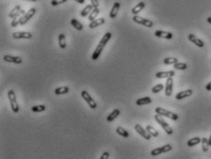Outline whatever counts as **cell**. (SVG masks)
<instances>
[{"instance_id":"cell-26","label":"cell","mask_w":211,"mask_h":159,"mask_svg":"<svg viewBox=\"0 0 211 159\" xmlns=\"http://www.w3.org/2000/svg\"><path fill=\"white\" fill-rule=\"evenodd\" d=\"M201 140H202V139L199 138V137H194V138H192V139H189V140L187 141L186 144H187V146H189V147H193V146H195V145L200 144V143H201Z\"/></svg>"},{"instance_id":"cell-16","label":"cell","mask_w":211,"mask_h":159,"mask_svg":"<svg viewBox=\"0 0 211 159\" xmlns=\"http://www.w3.org/2000/svg\"><path fill=\"white\" fill-rule=\"evenodd\" d=\"M26 13H27V12H26L24 9H21V10L18 13V15L12 19V21H11V27H13V28L17 27V26L19 24V20H20V19H21V17L24 16Z\"/></svg>"},{"instance_id":"cell-11","label":"cell","mask_w":211,"mask_h":159,"mask_svg":"<svg viewBox=\"0 0 211 159\" xmlns=\"http://www.w3.org/2000/svg\"><path fill=\"white\" fill-rule=\"evenodd\" d=\"M14 39H26V40H30L32 38V33L28 32V31H18V32H14L12 34Z\"/></svg>"},{"instance_id":"cell-2","label":"cell","mask_w":211,"mask_h":159,"mask_svg":"<svg viewBox=\"0 0 211 159\" xmlns=\"http://www.w3.org/2000/svg\"><path fill=\"white\" fill-rule=\"evenodd\" d=\"M7 98H8V100L10 102V107H11V110L13 112L15 113H18L19 111V106L18 104V101H17V97H16V93L14 90H8L7 92Z\"/></svg>"},{"instance_id":"cell-38","label":"cell","mask_w":211,"mask_h":159,"mask_svg":"<svg viewBox=\"0 0 211 159\" xmlns=\"http://www.w3.org/2000/svg\"><path fill=\"white\" fill-rule=\"evenodd\" d=\"M90 1H91V5L94 6V8H98V6H99L98 0H90Z\"/></svg>"},{"instance_id":"cell-9","label":"cell","mask_w":211,"mask_h":159,"mask_svg":"<svg viewBox=\"0 0 211 159\" xmlns=\"http://www.w3.org/2000/svg\"><path fill=\"white\" fill-rule=\"evenodd\" d=\"M134 129H135V131L141 135V136H142L145 140H150L151 138V134L141 126V124H135V126H134Z\"/></svg>"},{"instance_id":"cell-33","label":"cell","mask_w":211,"mask_h":159,"mask_svg":"<svg viewBox=\"0 0 211 159\" xmlns=\"http://www.w3.org/2000/svg\"><path fill=\"white\" fill-rule=\"evenodd\" d=\"M176 63H178V59L176 57H166L163 59L164 65H175Z\"/></svg>"},{"instance_id":"cell-13","label":"cell","mask_w":211,"mask_h":159,"mask_svg":"<svg viewBox=\"0 0 211 159\" xmlns=\"http://www.w3.org/2000/svg\"><path fill=\"white\" fill-rule=\"evenodd\" d=\"M154 35L158 38H163V39H166V40H171L173 39V33L170 32V31H156L154 32Z\"/></svg>"},{"instance_id":"cell-40","label":"cell","mask_w":211,"mask_h":159,"mask_svg":"<svg viewBox=\"0 0 211 159\" xmlns=\"http://www.w3.org/2000/svg\"><path fill=\"white\" fill-rule=\"evenodd\" d=\"M206 89H207L208 91H211V81L209 83H208V84L206 85Z\"/></svg>"},{"instance_id":"cell-18","label":"cell","mask_w":211,"mask_h":159,"mask_svg":"<svg viewBox=\"0 0 211 159\" xmlns=\"http://www.w3.org/2000/svg\"><path fill=\"white\" fill-rule=\"evenodd\" d=\"M176 75L174 71H166V72H157L155 74V77L157 78H169L173 77Z\"/></svg>"},{"instance_id":"cell-3","label":"cell","mask_w":211,"mask_h":159,"mask_svg":"<svg viewBox=\"0 0 211 159\" xmlns=\"http://www.w3.org/2000/svg\"><path fill=\"white\" fill-rule=\"evenodd\" d=\"M155 112H156V114H159V115H161L163 117H167V118L173 119V120H177L178 118H179V116L175 112L169 111L164 110V109L160 108V107L155 108Z\"/></svg>"},{"instance_id":"cell-14","label":"cell","mask_w":211,"mask_h":159,"mask_svg":"<svg viewBox=\"0 0 211 159\" xmlns=\"http://www.w3.org/2000/svg\"><path fill=\"white\" fill-rule=\"evenodd\" d=\"M188 40H190L191 42H193L195 45H197V47L202 48V47L205 46V43H204L203 40H200L199 38H197L196 35H194V34H192V33H190V34L188 35Z\"/></svg>"},{"instance_id":"cell-6","label":"cell","mask_w":211,"mask_h":159,"mask_svg":"<svg viewBox=\"0 0 211 159\" xmlns=\"http://www.w3.org/2000/svg\"><path fill=\"white\" fill-rule=\"evenodd\" d=\"M132 20H133L134 22L138 23V24H141V25H143V26L147 27V28H151V27L153 26V22H152V21H151L150 19H144V18H142V17H140V16H138V15L133 16Z\"/></svg>"},{"instance_id":"cell-34","label":"cell","mask_w":211,"mask_h":159,"mask_svg":"<svg viewBox=\"0 0 211 159\" xmlns=\"http://www.w3.org/2000/svg\"><path fill=\"white\" fill-rule=\"evenodd\" d=\"M46 110V106L45 105H37V106H33L31 108V111L33 112H42Z\"/></svg>"},{"instance_id":"cell-15","label":"cell","mask_w":211,"mask_h":159,"mask_svg":"<svg viewBox=\"0 0 211 159\" xmlns=\"http://www.w3.org/2000/svg\"><path fill=\"white\" fill-rule=\"evenodd\" d=\"M192 95H193V90L192 89H186V90H184V91H181V92L177 93L176 96V98L177 100H181V99L188 98V97H190Z\"/></svg>"},{"instance_id":"cell-30","label":"cell","mask_w":211,"mask_h":159,"mask_svg":"<svg viewBox=\"0 0 211 159\" xmlns=\"http://www.w3.org/2000/svg\"><path fill=\"white\" fill-rule=\"evenodd\" d=\"M116 132H117V133H118V135H120V136H122V137H124V138H128V137L130 136L128 131L125 130V129L122 128V127H118V128L116 129Z\"/></svg>"},{"instance_id":"cell-35","label":"cell","mask_w":211,"mask_h":159,"mask_svg":"<svg viewBox=\"0 0 211 159\" xmlns=\"http://www.w3.org/2000/svg\"><path fill=\"white\" fill-rule=\"evenodd\" d=\"M174 68L176 70H185L187 68V65L184 63H176L174 65Z\"/></svg>"},{"instance_id":"cell-21","label":"cell","mask_w":211,"mask_h":159,"mask_svg":"<svg viewBox=\"0 0 211 159\" xmlns=\"http://www.w3.org/2000/svg\"><path fill=\"white\" fill-rule=\"evenodd\" d=\"M145 7V3L144 2H140L138 3L135 6H133V8L131 9V13L135 16V15H138L141 10Z\"/></svg>"},{"instance_id":"cell-10","label":"cell","mask_w":211,"mask_h":159,"mask_svg":"<svg viewBox=\"0 0 211 159\" xmlns=\"http://www.w3.org/2000/svg\"><path fill=\"white\" fill-rule=\"evenodd\" d=\"M4 61L6 63H10V64H15V65H20L22 64V58L19 56H12V55H5L3 57Z\"/></svg>"},{"instance_id":"cell-32","label":"cell","mask_w":211,"mask_h":159,"mask_svg":"<svg viewBox=\"0 0 211 159\" xmlns=\"http://www.w3.org/2000/svg\"><path fill=\"white\" fill-rule=\"evenodd\" d=\"M201 144H202V151L204 153H207L209 151V139H207L206 137L202 138L201 140Z\"/></svg>"},{"instance_id":"cell-8","label":"cell","mask_w":211,"mask_h":159,"mask_svg":"<svg viewBox=\"0 0 211 159\" xmlns=\"http://www.w3.org/2000/svg\"><path fill=\"white\" fill-rule=\"evenodd\" d=\"M36 8L35 7H31L24 16H22L21 17V19H20V20H19V24L20 25H24V24H26L34 15L36 14Z\"/></svg>"},{"instance_id":"cell-4","label":"cell","mask_w":211,"mask_h":159,"mask_svg":"<svg viewBox=\"0 0 211 159\" xmlns=\"http://www.w3.org/2000/svg\"><path fill=\"white\" fill-rule=\"evenodd\" d=\"M154 119H155V120L162 126V128L164 130V132H165L167 134H169V135L173 134V132H174L173 129H172V128L170 127V125L163 119V116H161V115H159V114H156V115L154 116Z\"/></svg>"},{"instance_id":"cell-42","label":"cell","mask_w":211,"mask_h":159,"mask_svg":"<svg viewBox=\"0 0 211 159\" xmlns=\"http://www.w3.org/2000/svg\"><path fill=\"white\" fill-rule=\"evenodd\" d=\"M207 21H208L209 24H211V17H209V18L207 19Z\"/></svg>"},{"instance_id":"cell-36","label":"cell","mask_w":211,"mask_h":159,"mask_svg":"<svg viewBox=\"0 0 211 159\" xmlns=\"http://www.w3.org/2000/svg\"><path fill=\"white\" fill-rule=\"evenodd\" d=\"M163 88H164V86H163V84H158V85L154 86L151 88V91H152V93L157 94V93H159V92H161Z\"/></svg>"},{"instance_id":"cell-20","label":"cell","mask_w":211,"mask_h":159,"mask_svg":"<svg viewBox=\"0 0 211 159\" xmlns=\"http://www.w3.org/2000/svg\"><path fill=\"white\" fill-rule=\"evenodd\" d=\"M93 9H94V6H93L92 5H87V6H85L82 9V11L80 12V16L83 17V18L87 17V16H89V14L92 12Z\"/></svg>"},{"instance_id":"cell-17","label":"cell","mask_w":211,"mask_h":159,"mask_svg":"<svg viewBox=\"0 0 211 159\" xmlns=\"http://www.w3.org/2000/svg\"><path fill=\"white\" fill-rule=\"evenodd\" d=\"M119 8H120V4L118 2H115L113 6H112V8H111V10H110V12H109V18L110 19H115L117 17L118 13Z\"/></svg>"},{"instance_id":"cell-5","label":"cell","mask_w":211,"mask_h":159,"mask_svg":"<svg viewBox=\"0 0 211 159\" xmlns=\"http://www.w3.org/2000/svg\"><path fill=\"white\" fill-rule=\"evenodd\" d=\"M81 96L82 98L85 100V102L88 104V106L92 109V110H96L97 105V102L94 100V98L89 95V93L86 91V90H83L81 92Z\"/></svg>"},{"instance_id":"cell-12","label":"cell","mask_w":211,"mask_h":159,"mask_svg":"<svg viewBox=\"0 0 211 159\" xmlns=\"http://www.w3.org/2000/svg\"><path fill=\"white\" fill-rule=\"evenodd\" d=\"M173 86H174V79L173 77H169L166 80L165 87H164V93L166 97H170L173 93Z\"/></svg>"},{"instance_id":"cell-24","label":"cell","mask_w":211,"mask_h":159,"mask_svg":"<svg viewBox=\"0 0 211 159\" xmlns=\"http://www.w3.org/2000/svg\"><path fill=\"white\" fill-rule=\"evenodd\" d=\"M151 98L150 97H144V98H139L137 99L136 101V104L138 106H142V105H148V104H151Z\"/></svg>"},{"instance_id":"cell-39","label":"cell","mask_w":211,"mask_h":159,"mask_svg":"<svg viewBox=\"0 0 211 159\" xmlns=\"http://www.w3.org/2000/svg\"><path fill=\"white\" fill-rule=\"evenodd\" d=\"M108 157H109V153H108V152H104V153L102 154L100 159H108Z\"/></svg>"},{"instance_id":"cell-19","label":"cell","mask_w":211,"mask_h":159,"mask_svg":"<svg viewBox=\"0 0 211 159\" xmlns=\"http://www.w3.org/2000/svg\"><path fill=\"white\" fill-rule=\"evenodd\" d=\"M105 22L106 19L104 18L97 19H95L94 21H91V22L89 23L88 28H89V29H95V28H97V27H98V26H101V25L105 24Z\"/></svg>"},{"instance_id":"cell-7","label":"cell","mask_w":211,"mask_h":159,"mask_svg":"<svg viewBox=\"0 0 211 159\" xmlns=\"http://www.w3.org/2000/svg\"><path fill=\"white\" fill-rule=\"evenodd\" d=\"M172 149H173V146H172L171 144H165V145H163V146H162V147H158V148H155V149L151 150V155L152 157L159 156V155H161V154L170 152Z\"/></svg>"},{"instance_id":"cell-28","label":"cell","mask_w":211,"mask_h":159,"mask_svg":"<svg viewBox=\"0 0 211 159\" xmlns=\"http://www.w3.org/2000/svg\"><path fill=\"white\" fill-rule=\"evenodd\" d=\"M99 12H100L99 8H94L88 16V20L91 22V21H94L95 19H97V17L98 16Z\"/></svg>"},{"instance_id":"cell-29","label":"cell","mask_w":211,"mask_h":159,"mask_svg":"<svg viewBox=\"0 0 211 159\" xmlns=\"http://www.w3.org/2000/svg\"><path fill=\"white\" fill-rule=\"evenodd\" d=\"M58 40H59V46L61 49H65L66 48V40H65V35L61 33L58 36Z\"/></svg>"},{"instance_id":"cell-31","label":"cell","mask_w":211,"mask_h":159,"mask_svg":"<svg viewBox=\"0 0 211 159\" xmlns=\"http://www.w3.org/2000/svg\"><path fill=\"white\" fill-rule=\"evenodd\" d=\"M146 131L151 134V136H152V137H158L159 136V132H158V131H156L152 126H151V125H147L146 126Z\"/></svg>"},{"instance_id":"cell-22","label":"cell","mask_w":211,"mask_h":159,"mask_svg":"<svg viewBox=\"0 0 211 159\" xmlns=\"http://www.w3.org/2000/svg\"><path fill=\"white\" fill-rule=\"evenodd\" d=\"M119 114H120V111L118 110V109H115L111 113H109L108 115H107V117H106V120L107 121H113L115 119H117L118 116H119Z\"/></svg>"},{"instance_id":"cell-23","label":"cell","mask_w":211,"mask_h":159,"mask_svg":"<svg viewBox=\"0 0 211 159\" xmlns=\"http://www.w3.org/2000/svg\"><path fill=\"white\" fill-rule=\"evenodd\" d=\"M71 24H72V26L75 30H77V31H81L84 30V25H83L80 21H78L76 19H71Z\"/></svg>"},{"instance_id":"cell-41","label":"cell","mask_w":211,"mask_h":159,"mask_svg":"<svg viewBox=\"0 0 211 159\" xmlns=\"http://www.w3.org/2000/svg\"><path fill=\"white\" fill-rule=\"evenodd\" d=\"M75 2H77L78 4H84L85 2V0H74Z\"/></svg>"},{"instance_id":"cell-37","label":"cell","mask_w":211,"mask_h":159,"mask_svg":"<svg viewBox=\"0 0 211 159\" xmlns=\"http://www.w3.org/2000/svg\"><path fill=\"white\" fill-rule=\"evenodd\" d=\"M65 2H67V0H52V1L51 2V5H52V6H56L62 5V4H64V3H65Z\"/></svg>"},{"instance_id":"cell-43","label":"cell","mask_w":211,"mask_h":159,"mask_svg":"<svg viewBox=\"0 0 211 159\" xmlns=\"http://www.w3.org/2000/svg\"><path fill=\"white\" fill-rule=\"evenodd\" d=\"M209 146H211V134L209 138Z\"/></svg>"},{"instance_id":"cell-1","label":"cell","mask_w":211,"mask_h":159,"mask_svg":"<svg viewBox=\"0 0 211 159\" xmlns=\"http://www.w3.org/2000/svg\"><path fill=\"white\" fill-rule=\"evenodd\" d=\"M111 37H112V33H111V32H106L105 35L102 37V39L99 41V43L97 44L96 50L94 51V52H93V54H92V59H93L94 61H97V60L98 59V57L100 56L102 51H103L104 48H105L106 44L109 41V40L111 39Z\"/></svg>"},{"instance_id":"cell-44","label":"cell","mask_w":211,"mask_h":159,"mask_svg":"<svg viewBox=\"0 0 211 159\" xmlns=\"http://www.w3.org/2000/svg\"><path fill=\"white\" fill-rule=\"evenodd\" d=\"M27 1H31V2H36V1H38V0H27Z\"/></svg>"},{"instance_id":"cell-25","label":"cell","mask_w":211,"mask_h":159,"mask_svg":"<svg viewBox=\"0 0 211 159\" xmlns=\"http://www.w3.org/2000/svg\"><path fill=\"white\" fill-rule=\"evenodd\" d=\"M68 92H69V87L68 86H60V87L55 88V90H54V94L57 95V96L64 95V94H66Z\"/></svg>"},{"instance_id":"cell-27","label":"cell","mask_w":211,"mask_h":159,"mask_svg":"<svg viewBox=\"0 0 211 159\" xmlns=\"http://www.w3.org/2000/svg\"><path fill=\"white\" fill-rule=\"evenodd\" d=\"M21 10V6H19V5H17L10 12H9V14H8V18H10V19H14L17 15H18V13Z\"/></svg>"}]
</instances>
